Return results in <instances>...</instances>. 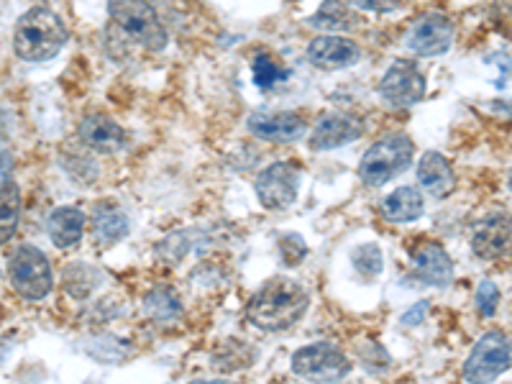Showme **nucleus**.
<instances>
[{
	"label": "nucleus",
	"mask_w": 512,
	"mask_h": 384,
	"mask_svg": "<svg viewBox=\"0 0 512 384\" xmlns=\"http://www.w3.org/2000/svg\"><path fill=\"white\" fill-rule=\"evenodd\" d=\"M310 308V295L290 277H272L251 295L246 320L264 333L290 331Z\"/></svg>",
	"instance_id": "nucleus-1"
},
{
	"label": "nucleus",
	"mask_w": 512,
	"mask_h": 384,
	"mask_svg": "<svg viewBox=\"0 0 512 384\" xmlns=\"http://www.w3.org/2000/svg\"><path fill=\"white\" fill-rule=\"evenodd\" d=\"M70 34L62 18L52 8L34 6L16 21L13 29V52L24 62H49L64 49Z\"/></svg>",
	"instance_id": "nucleus-2"
},
{
	"label": "nucleus",
	"mask_w": 512,
	"mask_h": 384,
	"mask_svg": "<svg viewBox=\"0 0 512 384\" xmlns=\"http://www.w3.org/2000/svg\"><path fill=\"white\" fill-rule=\"evenodd\" d=\"M415 144L405 134H387L374 141L359 162V177L367 187H382L413 164Z\"/></svg>",
	"instance_id": "nucleus-3"
},
{
	"label": "nucleus",
	"mask_w": 512,
	"mask_h": 384,
	"mask_svg": "<svg viewBox=\"0 0 512 384\" xmlns=\"http://www.w3.org/2000/svg\"><path fill=\"white\" fill-rule=\"evenodd\" d=\"M108 16L128 39L141 44L146 52H162L167 47V29L149 0H108Z\"/></svg>",
	"instance_id": "nucleus-4"
},
{
	"label": "nucleus",
	"mask_w": 512,
	"mask_h": 384,
	"mask_svg": "<svg viewBox=\"0 0 512 384\" xmlns=\"http://www.w3.org/2000/svg\"><path fill=\"white\" fill-rule=\"evenodd\" d=\"M8 277H11L13 290L29 303H41L54 287L52 264H49L47 254L31 244L18 246L8 256Z\"/></svg>",
	"instance_id": "nucleus-5"
},
{
	"label": "nucleus",
	"mask_w": 512,
	"mask_h": 384,
	"mask_svg": "<svg viewBox=\"0 0 512 384\" xmlns=\"http://www.w3.org/2000/svg\"><path fill=\"white\" fill-rule=\"evenodd\" d=\"M512 367V346L502 331H487L466 356L461 369L466 382H495Z\"/></svg>",
	"instance_id": "nucleus-6"
},
{
	"label": "nucleus",
	"mask_w": 512,
	"mask_h": 384,
	"mask_svg": "<svg viewBox=\"0 0 512 384\" xmlns=\"http://www.w3.org/2000/svg\"><path fill=\"white\" fill-rule=\"evenodd\" d=\"M351 361L336 344H310L292 354V374L305 382H341L349 377Z\"/></svg>",
	"instance_id": "nucleus-7"
},
{
	"label": "nucleus",
	"mask_w": 512,
	"mask_h": 384,
	"mask_svg": "<svg viewBox=\"0 0 512 384\" xmlns=\"http://www.w3.org/2000/svg\"><path fill=\"white\" fill-rule=\"evenodd\" d=\"M256 198L267 210H287L300 192V169L290 162H274L256 175Z\"/></svg>",
	"instance_id": "nucleus-8"
},
{
	"label": "nucleus",
	"mask_w": 512,
	"mask_h": 384,
	"mask_svg": "<svg viewBox=\"0 0 512 384\" xmlns=\"http://www.w3.org/2000/svg\"><path fill=\"white\" fill-rule=\"evenodd\" d=\"M379 95L395 108H410L425 95V75L410 59H397L379 80Z\"/></svg>",
	"instance_id": "nucleus-9"
},
{
	"label": "nucleus",
	"mask_w": 512,
	"mask_h": 384,
	"mask_svg": "<svg viewBox=\"0 0 512 384\" xmlns=\"http://www.w3.org/2000/svg\"><path fill=\"white\" fill-rule=\"evenodd\" d=\"M472 251L484 262H497L512 254V218L505 213L484 218L472 231Z\"/></svg>",
	"instance_id": "nucleus-10"
},
{
	"label": "nucleus",
	"mask_w": 512,
	"mask_h": 384,
	"mask_svg": "<svg viewBox=\"0 0 512 384\" xmlns=\"http://www.w3.org/2000/svg\"><path fill=\"white\" fill-rule=\"evenodd\" d=\"M361 134H364V121L354 113H326L315 123L313 136H310V149L333 152V149H341V146L356 141Z\"/></svg>",
	"instance_id": "nucleus-11"
},
{
	"label": "nucleus",
	"mask_w": 512,
	"mask_h": 384,
	"mask_svg": "<svg viewBox=\"0 0 512 384\" xmlns=\"http://www.w3.org/2000/svg\"><path fill=\"white\" fill-rule=\"evenodd\" d=\"M454 44V24L441 13H428L413 26L408 47L418 57H443Z\"/></svg>",
	"instance_id": "nucleus-12"
},
{
	"label": "nucleus",
	"mask_w": 512,
	"mask_h": 384,
	"mask_svg": "<svg viewBox=\"0 0 512 384\" xmlns=\"http://www.w3.org/2000/svg\"><path fill=\"white\" fill-rule=\"evenodd\" d=\"M308 54V62L318 70H346V67H354L361 59V49L356 41L346 39V36H315L313 41L305 49Z\"/></svg>",
	"instance_id": "nucleus-13"
},
{
	"label": "nucleus",
	"mask_w": 512,
	"mask_h": 384,
	"mask_svg": "<svg viewBox=\"0 0 512 384\" xmlns=\"http://www.w3.org/2000/svg\"><path fill=\"white\" fill-rule=\"evenodd\" d=\"M413 272L423 285L448 287L454 282V262L446 249L433 241H420L413 249Z\"/></svg>",
	"instance_id": "nucleus-14"
},
{
	"label": "nucleus",
	"mask_w": 512,
	"mask_h": 384,
	"mask_svg": "<svg viewBox=\"0 0 512 384\" xmlns=\"http://www.w3.org/2000/svg\"><path fill=\"white\" fill-rule=\"evenodd\" d=\"M249 131L264 141H277V144H287V141L303 139L308 131V121L300 113L282 111V113H254L249 118Z\"/></svg>",
	"instance_id": "nucleus-15"
},
{
	"label": "nucleus",
	"mask_w": 512,
	"mask_h": 384,
	"mask_svg": "<svg viewBox=\"0 0 512 384\" xmlns=\"http://www.w3.org/2000/svg\"><path fill=\"white\" fill-rule=\"evenodd\" d=\"M80 141L90 152L118 154L126 146V131L105 113H90L80 123Z\"/></svg>",
	"instance_id": "nucleus-16"
},
{
	"label": "nucleus",
	"mask_w": 512,
	"mask_h": 384,
	"mask_svg": "<svg viewBox=\"0 0 512 384\" xmlns=\"http://www.w3.org/2000/svg\"><path fill=\"white\" fill-rule=\"evenodd\" d=\"M418 182L433 198H448L456 190L454 167L441 152H425L418 162Z\"/></svg>",
	"instance_id": "nucleus-17"
},
{
	"label": "nucleus",
	"mask_w": 512,
	"mask_h": 384,
	"mask_svg": "<svg viewBox=\"0 0 512 384\" xmlns=\"http://www.w3.org/2000/svg\"><path fill=\"white\" fill-rule=\"evenodd\" d=\"M85 223H88V218L80 208L62 205V208L52 210L47 218L49 239L54 241L57 249H75L85 236Z\"/></svg>",
	"instance_id": "nucleus-18"
},
{
	"label": "nucleus",
	"mask_w": 512,
	"mask_h": 384,
	"mask_svg": "<svg viewBox=\"0 0 512 384\" xmlns=\"http://www.w3.org/2000/svg\"><path fill=\"white\" fill-rule=\"evenodd\" d=\"M425 200L418 187H397L387 198L379 200V213L390 223H413L423 216Z\"/></svg>",
	"instance_id": "nucleus-19"
},
{
	"label": "nucleus",
	"mask_w": 512,
	"mask_h": 384,
	"mask_svg": "<svg viewBox=\"0 0 512 384\" xmlns=\"http://www.w3.org/2000/svg\"><path fill=\"white\" fill-rule=\"evenodd\" d=\"M131 231L128 226V218L118 205L113 203H100L98 208L93 210V233L95 239L103 246H113L118 241H123Z\"/></svg>",
	"instance_id": "nucleus-20"
},
{
	"label": "nucleus",
	"mask_w": 512,
	"mask_h": 384,
	"mask_svg": "<svg viewBox=\"0 0 512 384\" xmlns=\"http://www.w3.org/2000/svg\"><path fill=\"white\" fill-rule=\"evenodd\" d=\"M308 24L318 31H331V34H336V31L354 29L356 16L349 11L346 3H341V0H326V3L315 11V16L308 18Z\"/></svg>",
	"instance_id": "nucleus-21"
},
{
	"label": "nucleus",
	"mask_w": 512,
	"mask_h": 384,
	"mask_svg": "<svg viewBox=\"0 0 512 384\" xmlns=\"http://www.w3.org/2000/svg\"><path fill=\"white\" fill-rule=\"evenodd\" d=\"M18 218H21V192L11 175L3 177V200H0V233H3V244L16 236Z\"/></svg>",
	"instance_id": "nucleus-22"
},
{
	"label": "nucleus",
	"mask_w": 512,
	"mask_h": 384,
	"mask_svg": "<svg viewBox=\"0 0 512 384\" xmlns=\"http://www.w3.org/2000/svg\"><path fill=\"white\" fill-rule=\"evenodd\" d=\"M146 315L157 323H169L180 315V300H177L175 292H169L167 287H159V290L149 292L144 300Z\"/></svg>",
	"instance_id": "nucleus-23"
},
{
	"label": "nucleus",
	"mask_w": 512,
	"mask_h": 384,
	"mask_svg": "<svg viewBox=\"0 0 512 384\" xmlns=\"http://www.w3.org/2000/svg\"><path fill=\"white\" fill-rule=\"evenodd\" d=\"M251 72H254V85L256 88H272V85H277V82L287 80L290 77V70H285V67H280V64L274 62L269 54H256L254 57V64H251Z\"/></svg>",
	"instance_id": "nucleus-24"
},
{
	"label": "nucleus",
	"mask_w": 512,
	"mask_h": 384,
	"mask_svg": "<svg viewBox=\"0 0 512 384\" xmlns=\"http://www.w3.org/2000/svg\"><path fill=\"white\" fill-rule=\"evenodd\" d=\"M354 267L359 269L364 277H377V274H382L384 269V262H382V249H379L377 244H364L359 246V249L354 251Z\"/></svg>",
	"instance_id": "nucleus-25"
},
{
	"label": "nucleus",
	"mask_w": 512,
	"mask_h": 384,
	"mask_svg": "<svg viewBox=\"0 0 512 384\" xmlns=\"http://www.w3.org/2000/svg\"><path fill=\"white\" fill-rule=\"evenodd\" d=\"M497 303H500V290L495 282L482 280L477 287V310L484 318H492L497 313Z\"/></svg>",
	"instance_id": "nucleus-26"
},
{
	"label": "nucleus",
	"mask_w": 512,
	"mask_h": 384,
	"mask_svg": "<svg viewBox=\"0 0 512 384\" xmlns=\"http://www.w3.org/2000/svg\"><path fill=\"white\" fill-rule=\"evenodd\" d=\"M280 251L285 256L287 267H297V264L303 262V256L308 254V246H305V241L300 236L290 233V236H282Z\"/></svg>",
	"instance_id": "nucleus-27"
},
{
	"label": "nucleus",
	"mask_w": 512,
	"mask_h": 384,
	"mask_svg": "<svg viewBox=\"0 0 512 384\" xmlns=\"http://www.w3.org/2000/svg\"><path fill=\"white\" fill-rule=\"evenodd\" d=\"M425 310H428V305H415V308L413 310H410V313H405V315H402V320H405V323H408V326H415V323H418V320H413V318H420V320H423V315H425Z\"/></svg>",
	"instance_id": "nucleus-28"
}]
</instances>
